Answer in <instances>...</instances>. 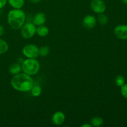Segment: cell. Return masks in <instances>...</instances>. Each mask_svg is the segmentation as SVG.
Listing matches in <instances>:
<instances>
[{"label": "cell", "mask_w": 127, "mask_h": 127, "mask_svg": "<svg viewBox=\"0 0 127 127\" xmlns=\"http://www.w3.org/2000/svg\"><path fill=\"white\" fill-rule=\"evenodd\" d=\"M90 6L92 11L97 14L104 13L107 9L106 3L104 0H92Z\"/></svg>", "instance_id": "cell-6"}, {"label": "cell", "mask_w": 127, "mask_h": 127, "mask_svg": "<svg viewBox=\"0 0 127 127\" xmlns=\"http://www.w3.org/2000/svg\"><path fill=\"white\" fill-rule=\"evenodd\" d=\"M47 21V16L43 12H39L34 15L32 20V22L36 26L44 25Z\"/></svg>", "instance_id": "cell-10"}, {"label": "cell", "mask_w": 127, "mask_h": 127, "mask_svg": "<svg viewBox=\"0 0 127 127\" xmlns=\"http://www.w3.org/2000/svg\"><path fill=\"white\" fill-rule=\"evenodd\" d=\"M4 33V28L2 26L0 25V37Z\"/></svg>", "instance_id": "cell-22"}, {"label": "cell", "mask_w": 127, "mask_h": 127, "mask_svg": "<svg viewBox=\"0 0 127 127\" xmlns=\"http://www.w3.org/2000/svg\"><path fill=\"white\" fill-rule=\"evenodd\" d=\"M49 33V29L45 25L37 26L36 30V34L38 35L40 37H45L47 36Z\"/></svg>", "instance_id": "cell-12"}, {"label": "cell", "mask_w": 127, "mask_h": 127, "mask_svg": "<svg viewBox=\"0 0 127 127\" xmlns=\"http://www.w3.org/2000/svg\"><path fill=\"white\" fill-rule=\"evenodd\" d=\"M65 114L62 111H57L53 114L52 117V121L54 125L60 126L64 124L65 121Z\"/></svg>", "instance_id": "cell-9"}, {"label": "cell", "mask_w": 127, "mask_h": 127, "mask_svg": "<svg viewBox=\"0 0 127 127\" xmlns=\"http://www.w3.org/2000/svg\"><path fill=\"white\" fill-rule=\"evenodd\" d=\"M97 22V21L95 16L91 14H88L83 18V24L87 29H92L96 26Z\"/></svg>", "instance_id": "cell-8"}, {"label": "cell", "mask_w": 127, "mask_h": 127, "mask_svg": "<svg viewBox=\"0 0 127 127\" xmlns=\"http://www.w3.org/2000/svg\"><path fill=\"white\" fill-rule=\"evenodd\" d=\"M90 124L93 127H99L104 124V120L100 117H94L91 120Z\"/></svg>", "instance_id": "cell-14"}, {"label": "cell", "mask_w": 127, "mask_h": 127, "mask_svg": "<svg viewBox=\"0 0 127 127\" xmlns=\"http://www.w3.org/2000/svg\"><path fill=\"white\" fill-rule=\"evenodd\" d=\"M50 53V48L48 46H42L38 48V55L42 57H45Z\"/></svg>", "instance_id": "cell-16"}, {"label": "cell", "mask_w": 127, "mask_h": 127, "mask_svg": "<svg viewBox=\"0 0 127 127\" xmlns=\"http://www.w3.org/2000/svg\"><path fill=\"white\" fill-rule=\"evenodd\" d=\"M33 3H38L40 1V0H30Z\"/></svg>", "instance_id": "cell-24"}, {"label": "cell", "mask_w": 127, "mask_h": 127, "mask_svg": "<svg viewBox=\"0 0 127 127\" xmlns=\"http://www.w3.org/2000/svg\"><path fill=\"white\" fill-rule=\"evenodd\" d=\"M97 21H98L99 24H100L101 26H105V25H106L108 23L109 18H108L107 16L105 15L104 13L99 14Z\"/></svg>", "instance_id": "cell-17"}, {"label": "cell", "mask_w": 127, "mask_h": 127, "mask_svg": "<svg viewBox=\"0 0 127 127\" xmlns=\"http://www.w3.org/2000/svg\"><path fill=\"white\" fill-rule=\"evenodd\" d=\"M26 15L22 9H13L9 11L7 21L9 26L14 30H19L26 22Z\"/></svg>", "instance_id": "cell-2"}, {"label": "cell", "mask_w": 127, "mask_h": 127, "mask_svg": "<svg viewBox=\"0 0 127 127\" xmlns=\"http://www.w3.org/2000/svg\"><path fill=\"white\" fill-rule=\"evenodd\" d=\"M20 30L21 36L25 39H29L36 34L37 26L33 22H25Z\"/></svg>", "instance_id": "cell-4"}, {"label": "cell", "mask_w": 127, "mask_h": 127, "mask_svg": "<svg viewBox=\"0 0 127 127\" xmlns=\"http://www.w3.org/2000/svg\"><path fill=\"white\" fill-rule=\"evenodd\" d=\"M7 2L13 9H22L25 4L24 0H7Z\"/></svg>", "instance_id": "cell-13"}, {"label": "cell", "mask_w": 127, "mask_h": 127, "mask_svg": "<svg viewBox=\"0 0 127 127\" xmlns=\"http://www.w3.org/2000/svg\"><path fill=\"white\" fill-rule=\"evenodd\" d=\"M122 1L123 3L127 5V0H122Z\"/></svg>", "instance_id": "cell-25"}, {"label": "cell", "mask_w": 127, "mask_h": 127, "mask_svg": "<svg viewBox=\"0 0 127 127\" xmlns=\"http://www.w3.org/2000/svg\"><path fill=\"white\" fill-rule=\"evenodd\" d=\"M114 33L115 37L120 40H127V25L120 24L115 27Z\"/></svg>", "instance_id": "cell-7"}, {"label": "cell", "mask_w": 127, "mask_h": 127, "mask_svg": "<svg viewBox=\"0 0 127 127\" xmlns=\"http://www.w3.org/2000/svg\"><path fill=\"white\" fill-rule=\"evenodd\" d=\"M10 83L14 89L23 93L31 91V89L34 85L33 79L31 76L24 73H20L16 75H13Z\"/></svg>", "instance_id": "cell-1"}, {"label": "cell", "mask_w": 127, "mask_h": 127, "mask_svg": "<svg viewBox=\"0 0 127 127\" xmlns=\"http://www.w3.org/2000/svg\"><path fill=\"white\" fill-rule=\"evenodd\" d=\"M7 3V0H0V9L5 7L6 4Z\"/></svg>", "instance_id": "cell-21"}, {"label": "cell", "mask_w": 127, "mask_h": 127, "mask_svg": "<svg viewBox=\"0 0 127 127\" xmlns=\"http://www.w3.org/2000/svg\"><path fill=\"white\" fill-rule=\"evenodd\" d=\"M42 89L40 86L38 85H33L32 89L31 90V94L32 96L33 97H38L40 95L41 93H42Z\"/></svg>", "instance_id": "cell-15"}, {"label": "cell", "mask_w": 127, "mask_h": 127, "mask_svg": "<svg viewBox=\"0 0 127 127\" xmlns=\"http://www.w3.org/2000/svg\"><path fill=\"white\" fill-rule=\"evenodd\" d=\"M120 93L124 98L127 99V83L120 87Z\"/></svg>", "instance_id": "cell-20"}, {"label": "cell", "mask_w": 127, "mask_h": 127, "mask_svg": "<svg viewBox=\"0 0 127 127\" xmlns=\"http://www.w3.org/2000/svg\"><path fill=\"white\" fill-rule=\"evenodd\" d=\"M9 49V45L7 42L0 38V55L4 54Z\"/></svg>", "instance_id": "cell-18"}, {"label": "cell", "mask_w": 127, "mask_h": 127, "mask_svg": "<svg viewBox=\"0 0 127 127\" xmlns=\"http://www.w3.org/2000/svg\"><path fill=\"white\" fill-rule=\"evenodd\" d=\"M21 67L23 73L32 76L38 73L40 64L36 58H27L22 61Z\"/></svg>", "instance_id": "cell-3"}, {"label": "cell", "mask_w": 127, "mask_h": 127, "mask_svg": "<svg viewBox=\"0 0 127 127\" xmlns=\"http://www.w3.org/2000/svg\"><path fill=\"white\" fill-rule=\"evenodd\" d=\"M93 126L91 125V124H88V123H86V124H83L81 125V127H92Z\"/></svg>", "instance_id": "cell-23"}, {"label": "cell", "mask_w": 127, "mask_h": 127, "mask_svg": "<svg viewBox=\"0 0 127 127\" xmlns=\"http://www.w3.org/2000/svg\"><path fill=\"white\" fill-rule=\"evenodd\" d=\"M115 83L118 87H121L125 83V79L124 76L117 75L115 78Z\"/></svg>", "instance_id": "cell-19"}, {"label": "cell", "mask_w": 127, "mask_h": 127, "mask_svg": "<svg viewBox=\"0 0 127 127\" xmlns=\"http://www.w3.org/2000/svg\"><path fill=\"white\" fill-rule=\"evenodd\" d=\"M21 71H22V67H21V63H19V62L12 63L9 67V72L12 76L19 74Z\"/></svg>", "instance_id": "cell-11"}, {"label": "cell", "mask_w": 127, "mask_h": 127, "mask_svg": "<svg viewBox=\"0 0 127 127\" xmlns=\"http://www.w3.org/2000/svg\"><path fill=\"white\" fill-rule=\"evenodd\" d=\"M22 53L27 58H37L39 56L38 47L32 43H29L24 46L22 49Z\"/></svg>", "instance_id": "cell-5"}]
</instances>
